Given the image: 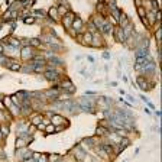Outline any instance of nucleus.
Segmentation results:
<instances>
[{
	"label": "nucleus",
	"instance_id": "393cba45",
	"mask_svg": "<svg viewBox=\"0 0 162 162\" xmlns=\"http://www.w3.org/2000/svg\"><path fill=\"white\" fill-rule=\"evenodd\" d=\"M104 133H107L106 129H103V127H98V129H97V135H104Z\"/></svg>",
	"mask_w": 162,
	"mask_h": 162
},
{
	"label": "nucleus",
	"instance_id": "39448f33",
	"mask_svg": "<svg viewBox=\"0 0 162 162\" xmlns=\"http://www.w3.org/2000/svg\"><path fill=\"white\" fill-rule=\"evenodd\" d=\"M138 85L142 88V90H149L152 87V84H149V81L146 80L145 77H138Z\"/></svg>",
	"mask_w": 162,
	"mask_h": 162
},
{
	"label": "nucleus",
	"instance_id": "a878e982",
	"mask_svg": "<svg viewBox=\"0 0 162 162\" xmlns=\"http://www.w3.org/2000/svg\"><path fill=\"white\" fill-rule=\"evenodd\" d=\"M155 36H156V40H158V43H159V38H161V31H159V29L156 31V34H155Z\"/></svg>",
	"mask_w": 162,
	"mask_h": 162
},
{
	"label": "nucleus",
	"instance_id": "412c9836",
	"mask_svg": "<svg viewBox=\"0 0 162 162\" xmlns=\"http://www.w3.org/2000/svg\"><path fill=\"white\" fill-rule=\"evenodd\" d=\"M45 132H46V133H54V132H57V130H55V126H54V124H49V126L45 127Z\"/></svg>",
	"mask_w": 162,
	"mask_h": 162
},
{
	"label": "nucleus",
	"instance_id": "a211bd4d",
	"mask_svg": "<svg viewBox=\"0 0 162 162\" xmlns=\"http://www.w3.org/2000/svg\"><path fill=\"white\" fill-rule=\"evenodd\" d=\"M26 143H28L26 140H23L22 138H19V139L16 140V149H20V148H23V146H25Z\"/></svg>",
	"mask_w": 162,
	"mask_h": 162
},
{
	"label": "nucleus",
	"instance_id": "6e6552de",
	"mask_svg": "<svg viewBox=\"0 0 162 162\" xmlns=\"http://www.w3.org/2000/svg\"><path fill=\"white\" fill-rule=\"evenodd\" d=\"M156 10H148V19H149V25L152 26L156 22Z\"/></svg>",
	"mask_w": 162,
	"mask_h": 162
},
{
	"label": "nucleus",
	"instance_id": "dca6fc26",
	"mask_svg": "<svg viewBox=\"0 0 162 162\" xmlns=\"http://www.w3.org/2000/svg\"><path fill=\"white\" fill-rule=\"evenodd\" d=\"M28 43H29V46H32V48H34V46H42L40 40L35 39V38H34V39H29V40H28Z\"/></svg>",
	"mask_w": 162,
	"mask_h": 162
},
{
	"label": "nucleus",
	"instance_id": "cd10ccee",
	"mask_svg": "<svg viewBox=\"0 0 162 162\" xmlns=\"http://www.w3.org/2000/svg\"><path fill=\"white\" fill-rule=\"evenodd\" d=\"M38 129H40V130H45V124H43V123H39V124H38Z\"/></svg>",
	"mask_w": 162,
	"mask_h": 162
},
{
	"label": "nucleus",
	"instance_id": "f8f14e48",
	"mask_svg": "<svg viewBox=\"0 0 162 162\" xmlns=\"http://www.w3.org/2000/svg\"><path fill=\"white\" fill-rule=\"evenodd\" d=\"M49 17H51L52 20H58L59 15H58V10H57V7H51V9H49Z\"/></svg>",
	"mask_w": 162,
	"mask_h": 162
},
{
	"label": "nucleus",
	"instance_id": "9d476101",
	"mask_svg": "<svg viewBox=\"0 0 162 162\" xmlns=\"http://www.w3.org/2000/svg\"><path fill=\"white\" fill-rule=\"evenodd\" d=\"M81 26H82V20H81V19H74V20H73V25H71V28H73L75 32H78V31H80Z\"/></svg>",
	"mask_w": 162,
	"mask_h": 162
},
{
	"label": "nucleus",
	"instance_id": "4be33fe9",
	"mask_svg": "<svg viewBox=\"0 0 162 162\" xmlns=\"http://www.w3.org/2000/svg\"><path fill=\"white\" fill-rule=\"evenodd\" d=\"M0 130H1V133H3V136H7V135H9V127H7L6 124H3V126L0 127Z\"/></svg>",
	"mask_w": 162,
	"mask_h": 162
},
{
	"label": "nucleus",
	"instance_id": "b1692460",
	"mask_svg": "<svg viewBox=\"0 0 162 162\" xmlns=\"http://www.w3.org/2000/svg\"><path fill=\"white\" fill-rule=\"evenodd\" d=\"M75 156H77V159H82V158L85 156V154H84V152H80V149H77V151H75Z\"/></svg>",
	"mask_w": 162,
	"mask_h": 162
},
{
	"label": "nucleus",
	"instance_id": "f3484780",
	"mask_svg": "<svg viewBox=\"0 0 162 162\" xmlns=\"http://www.w3.org/2000/svg\"><path fill=\"white\" fill-rule=\"evenodd\" d=\"M9 43L13 45V48H19L20 46V40L16 39V38H9Z\"/></svg>",
	"mask_w": 162,
	"mask_h": 162
},
{
	"label": "nucleus",
	"instance_id": "5701e85b",
	"mask_svg": "<svg viewBox=\"0 0 162 162\" xmlns=\"http://www.w3.org/2000/svg\"><path fill=\"white\" fill-rule=\"evenodd\" d=\"M40 122H42V119H40V115H36V117H35V116L32 117V123H34V124H39Z\"/></svg>",
	"mask_w": 162,
	"mask_h": 162
},
{
	"label": "nucleus",
	"instance_id": "f257e3e1",
	"mask_svg": "<svg viewBox=\"0 0 162 162\" xmlns=\"http://www.w3.org/2000/svg\"><path fill=\"white\" fill-rule=\"evenodd\" d=\"M51 122H52V124L55 127H64V126L68 124V122L65 120L62 116H58V115H52L51 116Z\"/></svg>",
	"mask_w": 162,
	"mask_h": 162
},
{
	"label": "nucleus",
	"instance_id": "423d86ee",
	"mask_svg": "<svg viewBox=\"0 0 162 162\" xmlns=\"http://www.w3.org/2000/svg\"><path fill=\"white\" fill-rule=\"evenodd\" d=\"M73 20H74V15H73V13L64 15V26H65V28H71Z\"/></svg>",
	"mask_w": 162,
	"mask_h": 162
},
{
	"label": "nucleus",
	"instance_id": "6ab92c4d",
	"mask_svg": "<svg viewBox=\"0 0 162 162\" xmlns=\"http://www.w3.org/2000/svg\"><path fill=\"white\" fill-rule=\"evenodd\" d=\"M35 22V17L34 16H26L25 19H23V23H26V25H32Z\"/></svg>",
	"mask_w": 162,
	"mask_h": 162
},
{
	"label": "nucleus",
	"instance_id": "aec40b11",
	"mask_svg": "<svg viewBox=\"0 0 162 162\" xmlns=\"http://www.w3.org/2000/svg\"><path fill=\"white\" fill-rule=\"evenodd\" d=\"M57 10H58V15H61V16H64V15H67V13H68V12H67V9H65L64 6H59Z\"/></svg>",
	"mask_w": 162,
	"mask_h": 162
},
{
	"label": "nucleus",
	"instance_id": "f03ea898",
	"mask_svg": "<svg viewBox=\"0 0 162 162\" xmlns=\"http://www.w3.org/2000/svg\"><path fill=\"white\" fill-rule=\"evenodd\" d=\"M45 78L49 81H57L59 78V74H58V71L57 70H54V68H51V70H48V71H45Z\"/></svg>",
	"mask_w": 162,
	"mask_h": 162
},
{
	"label": "nucleus",
	"instance_id": "9b49d317",
	"mask_svg": "<svg viewBox=\"0 0 162 162\" xmlns=\"http://www.w3.org/2000/svg\"><path fill=\"white\" fill-rule=\"evenodd\" d=\"M149 55V51L146 48H139L136 51V58H142V57H148Z\"/></svg>",
	"mask_w": 162,
	"mask_h": 162
},
{
	"label": "nucleus",
	"instance_id": "c85d7f7f",
	"mask_svg": "<svg viewBox=\"0 0 162 162\" xmlns=\"http://www.w3.org/2000/svg\"><path fill=\"white\" fill-rule=\"evenodd\" d=\"M103 58H106V59H109V54L106 52V54H103Z\"/></svg>",
	"mask_w": 162,
	"mask_h": 162
},
{
	"label": "nucleus",
	"instance_id": "7ed1b4c3",
	"mask_svg": "<svg viewBox=\"0 0 162 162\" xmlns=\"http://www.w3.org/2000/svg\"><path fill=\"white\" fill-rule=\"evenodd\" d=\"M20 55H22V58H25V59L34 58V48H32V46H23Z\"/></svg>",
	"mask_w": 162,
	"mask_h": 162
},
{
	"label": "nucleus",
	"instance_id": "4468645a",
	"mask_svg": "<svg viewBox=\"0 0 162 162\" xmlns=\"http://www.w3.org/2000/svg\"><path fill=\"white\" fill-rule=\"evenodd\" d=\"M64 109L68 110V112H71V113H75L77 112V104H74V103H65Z\"/></svg>",
	"mask_w": 162,
	"mask_h": 162
},
{
	"label": "nucleus",
	"instance_id": "0eeeda50",
	"mask_svg": "<svg viewBox=\"0 0 162 162\" xmlns=\"http://www.w3.org/2000/svg\"><path fill=\"white\" fill-rule=\"evenodd\" d=\"M115 36H116V39L119 40V42H124L126 38H124V34H123V29L122 28H117L116 31H115Z\"/></svg>",
	"mask_w": 162,
	"mask_h": 162
},
{
	"label": "nucleus",
	"instance_id": "20e7f679",
	"mask_svg": "<svg viewBox=\"0 0 162 162\" xmlns=\"http://www.w3.org/2000/svg\"><path fill=\"white\" fill-rule=\"evenodd\" d=\"M77 107H78V110H81V112L94 113V106H93V103H80V104H77Z\"/></svg>",
	"mask_w": 162,
	"mask_h": 162
},
{
	"label": "nucleus",
	"instance_id": "bb28decb",
	"mask_svg": "<svg viewBox=\"0 0 162 162\" xmlns=\"http://www.w3.org/2000/svg\"><path fill=\"white\" fill-rule=\"evenodd\" d=\"M38 162H46V156H45V155H40V158Z\"/></svg>",
	"mask_w": 162,
	"mask_h": 162
},
{
	"label": "nucleus",
	"instance_id": "2eb2a0df",
	"mask_svg": "<svg viewBox=\"0 0 162 162\" xmlns=\"http://www.w3.org/2000/svg\"><path fill=\"white\" fill-rule=\"evenodd\" d=\"M82 42L87 43V45H91V42H93V35H91V34H85L84 38H82Z\"/></svg>",
	"mask_w": 162,
	"mask_h": 162
},
{
	"label": "nucleus",
	"instance_id": "1a4fd4ad",
	"mask_svg": "<svg viewBox=\"0 0 162 162\" xmlns=\"http://www.w3.org/2000/svg\"><path fill=\"white\" fill-rule=\"evenodd\" d=\"M61 88H64V90H67V91H74V90H75V87L73 85L71 81H64V82L61 84Z\"/></svg>",
	"mask_w": 162,
	"mask_h": 162
},
{
	"label": "nucleus",
	"instance_id": "ddd939ff",
	"mask_svg": "<svg viewBox=\"0 0 162 162\" xmlns=\"http://www.w3.org/2000/svg\"><path fill=\"white\" fill-rule=\"evenodd\" d=\"M7 67H9L12 71H19V70L22 68V67H20V64H17V62H13V61H12V62H10V61H7Z\"/></svg>",
	"mask_w": 162,
	"mask_h": 162
}]
</instances>
